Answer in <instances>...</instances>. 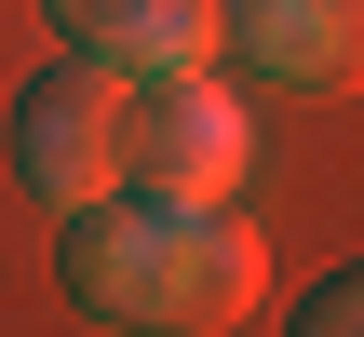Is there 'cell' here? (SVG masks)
Returning <instances> with one entry per match:
<instances>
[{
  "instance_id": "5",
  "label": "cell",
  "mask_w": 364,
  "mask_h": 337,
  "mask_svg": "<svg viewBox=\"0 0 364 337\" xmlns=\"http://www.w3.org/2000/svg\"><path fill=\"white\" fill-rule=\"evenodd\" d=\"M41 14H54L68 54H95V68H122V81L216 54V0H41Z\"/></svg>"
},
{
  "instance_id": "2",
  "label": "cell",
  "mask_w": 364,
  "mask_h": 337,
  "mask_svg": "<svg viewBox=\"0 0 364 337\" xmlns=\"http://www.w3.org/2000/svg\"><path fill=\"white\" fill-rule=\"evenodd\" d=\"M243 162H257V122H243L230 81H203V68H149V81H122V189L230 203Z\"/></svg>"
},
{
  "instance_id": "4",
  "label": "cell",
  "mask_w": 364,
  "mask_h": 337,
  "mask_svg": "<svg viewBox=\"0 0 364 337\" xmlns=\"http://www.w3.org/2000/svg\"><path fill=\"white\" fill-rule=\"evenodd\" d=\"M216 41L243 54V81L270 95H324L364 54V0H216Z\"/></svg>"
},
{
  "instance_id": "3",
  "label": "cell",
  "mask_w": 364,
  "mask_h": 337,
  "mask_svg": "<svg viewBox=\"0 0 364 337\" xmlns=\"http://www.w3.org/2000/svg\"><path fill=\"white\" fill-rule=\"evenodd\" d=\"M14 176H27V203H95V189H122V68H95V54H54L27 95H14Z\"/></svg>"
},
{
  "instance_id": "6",
  "label": "cell",
  "mask_w": 364,
  "mask_h": 337,
  "mask_svg": "<svg viewBox=\"0 0 364 337\" xmlns=\"http://www.w3.org/2000/svg\"><path fill=\"white\" fill-rule=\"evenodd\" d=\"M351 324H364V270H324L311 311H297V337H351Z\"/></svg>"
},
{
  "instance_id": "1",
  "label": "cell",
  "mask_w": 364,
  "mask_h": 337,
  "mask_svg": "<svg viewBox=\"0 0 364 337\" xmlns=\"http://www.w3.org/2000/svg\"><path fill=\"white\" fill-rule=\"evenodd\" d=\"M54 270H68V311H95L122 337H230L270 297V243L230 203H176V189H95V203H68Z\"/></svg>"
}]
</instances>
